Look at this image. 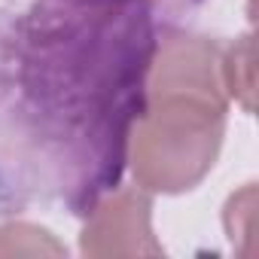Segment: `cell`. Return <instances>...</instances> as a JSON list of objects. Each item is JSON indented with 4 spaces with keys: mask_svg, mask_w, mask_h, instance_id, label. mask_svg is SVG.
Wrapping results in <instances>:
<instances>
[{
    "mask_svg": "<svg viewBox=\"0 0 259 259\" xmlns=\"http://www.w3.org/2000/svg\"><path fill=\"white\" fill-rule=\"evenodd\" d=\"M153 61L147 0H40L19 34L22 113L73 207L119 177Z\"/></svg>",
    "mask_w": 259,
    "mask_h": 259,
    "instance_id": "6da1fadb",
    "label": "cell"
},
{
    "mask_svg": "<svg viewBox=\"0 0 259 259\" xmlns=\"http://www.w3.org/2000/svg\"><path fill=\"white\" fill-rule=\"evenodd\" d=\"M82 253H159L150 235V204L138 192H119L85 226Z\"/></svg>",
    "mask_w": 259,
    "mask_h": 259,
    "instance_id": "3957f363",
    "label": "cell"
},
{
    "mask_svg": "<svg viewBox=\"0 0 259 259\" xmlns=\"http://www.w3.org/2000/svg\"><path fill=\"white\" fill-rule=\"evenodd\" d=\"M213 64L201 40L183 37L162 49L135 132V177L147 189H189L213 165L226 110Z\"/></svg>",
    "mask_w": 259,
    "mask_h": 259,
    "instance_id": "7a4b0ae2",
    "label": "cell"
}]
</instances>
